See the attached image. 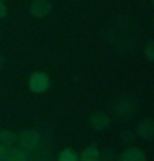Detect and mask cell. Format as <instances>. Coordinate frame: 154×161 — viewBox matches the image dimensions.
<instances>
[{
	"mask_svg": "<svg viewBox=\"0 0 154 161\" xmlns=\"http://www.w3.org/2000/svg\"><path fill=\"white\" fill-rule=\"evenodd\" d=\"M7 17V7H5L3 0H0V20H3Z\"/></svg>",
	"mask_w": 154,
	"mask_h": 161,
	"instance_id": "16",
	"label": "cell"
},
{
	"mask_svg": "<svg viewBox=\"0 0 154 161\" xmlns=\"http://www.w3.org/2000/svg\"><path fill=\"white\" fill-rule=\"evenodd\" d=\"M134 135L136 133H133V131H123V133H121V140L126 141V143H131L134 140Z\"/></svg>",
	"mask_w": 154,
	"mask_h": 161,
	"instance_id": "14",
	"label": "cell"
},
{
	"mask_svg": "<svg viewBox=\"0 0 154 161\" xmlns=\"http://www.w3.org/2000/svg\"><path fill=\"white\" fill-rule=\"evenodd\" d=\"M116 159H118V153L114 150L106 148V150L99 151V161H116Z\"/></svg>",
	"mask_w": 154,
	"mask_h": 161,
	"instance_id": "12",
	"label": "cell"
},
{
	"mask_svg": "<svg viewBox=\"0 0 154 161\" xmlns=\"http://www.w3.org/2000/svg\"><path fill=\"white\" fill-rule=\"evenodd\" d=\"M50 88V76L45 71H33L28 78V90L32 93H45Z\"/></svg>",
	"mask_w": 154,
	"mask_h": 161,
	"instance_id": "1",
	"label": "cell"
},
{
	"mask_svg": "<svg viewBox=\"0 0 154 161\" xmlns=\"http://www.w3.org/2000/svg\"><path fill=\"white\" fill-rule=\"evenodd\" d=\"M134 111H136V101L129 97H123L114 103V115L118 118L128 120L134 115Z\"/></svg>",
	"mask_w": 154,
	"mask_h": 161,
	"instance_id": "3",
	"label": "cell"
},
{
	"mask_svg": "<svg viewBox=\"0 0 154 161\" xmlns=\"http://www.w3.org/2000/svg\"><path fill=\"white\" fill-rule=\"evenodd\" d=\"M8 150H10V148L0 145V161H7V158H8Z\"/></svg>",
	"mask_w": 154,
	"mask_h": 161,
	"instance_id": "15",
	"label": "cell"
},
{
	"mask_svg": "<svg viewBox=\"0 0 154 161\" xmlns=\"http://www.w3.org/2000/svg\"><path fill=\"white\" fill-rule=\"evenodd\" d=\"M28 10H30L32 17H35V19H45L51 12V2L50 0H33Z\"/></svg>",
	"mask_w": 154,
	"mask_h": 161,
	"instance_id": "4",
	"label": "cell"
},
{
	"mask_svg": "<svg viewBox=\"0 0 154 161\" xmlns=\"http://www.w3.org/2000/svg\"><path fill=\"white\" fill-rule=\"evenodd\" d=\"M58 161H78V154H76L72 148H65V150L58 154Z\"/></svg>",
	"mask_w": 154,
	"mask_h": 161,
	"instance_id": "11",
	"label": "cell"
},
{
	"mask_svg": "<svg viewBox=\"0 0 154 161\" xmlns=\"http://www.w3.org/2000/svg\"><path fill=\"white\" fill-rule=\"evenodd\" d=\"M116 161H147L146 154L136 146H128L126 150H123V153L118 154Z\"/></svg>",
	"mask_w": 154,
	"mask_h": 161,
	"instance_id": "5",
	"label": "cell"
},
{
	"mask_svg": "<svg viewBox=\"0 0 154 161\" xmlns=\"http://www.w3.org/2000/svg\"><path fill=\"white\" fill-rule=\"evenodd\" d=\"M7 161H28V154H27V151L23 150V148H20V150H17V148H10Z\"/></svg>",
	"mask_w": 154,
	"mask_h": 161,
	"instance_id": "10",
	"label": "cell"
},
{
	"mask_svg": "<svg viewBox=\"0 0 154 161\" xmlns=\"http://www.w3.org/2000/svg\"><path fill=\"white\" fill-rule=\"evenodd\" d=\"M17 141V135L10 130H0V145L10 148L12 145H15Z\"/></svg>",
	"mask_w": 154,
	"mask_h": 161,
	"instance_id": "9",
	"label": "cell"
},
{
	"mask_svg": "<svg viewBox=\"0 0 154 161\" xmlns=\"http://www.w3.org/2000/svg\"><path fill=\"white\" fill-rule=\"evenodd\" d=\"M2 65H3V57L0 55V67H2Z\"/></svg>",
	"mask_w": 154,
	"mask_h": 161,
	"instance_id": "17",
	"label": "cell"
},
{
	"mask_svg": "<svg viewBox=\"0 0 154 161\" xmlns=\"http://www.w3.org/2000/svg\"><path fill=\"white\" fill-rule=\"evenodd\" d=\"M151 3H152V7H154V0H151Z\"/></svg>",
	"mask_w": 154,
	"mask_h": 161,
	"instance_id": "18",
	"label": "cell"
},
{
	"mask_svg": "<svg viewBox=\"0 0 154 161\" xmlns=\"http://www.w3.org/2000/svg\"><path fill=\"white\" fill-rule=\"evenodd\" d=\"M78 161H99V150L98 146H86L85 150L81 151V154L78 156Z\"/></svg>",
	"mask_w": 154,
	"mask_h": 161,
	"instance_id": "8",
	"label": "cell"
},
{
	"mask_svg": "<svg viewBox=\"0 0 154 161\" xmlns=\"http://www.w3.org/2000/svg\"><path fill=\"white\" fill-rule=\"evenodd\" d=\"M109 125H111L109 116L101 113V111H96L90 116V126L93 130H96V131H103L106 128H109Z\"/></svg>",
	"mask_w": 154,
	"mask_h": 161,
	"instance_id": "7",
	"label": "cell"
},
{
	"mask_svg": "<svg viewBox=\"0 0 154 161\" xmlns=\"http://www.w3.org/2000/svg\"><path fill=\"white\" fill-rule=\"evenodd\" d=\"M40 141H41V136L37 130H23L19 135V143L25 151H32L35 148H38Z\"/></svg>",
	"mask_w": 154,
	"mask_h": 161,
	"instance_id": "2",
	"label": "cell"
},
{
	"mask_svg": "<svg viewBox=\"0 0 154 161\" xmlns=\"http://www.w3.org/2000/svg\"><path fill=\"white\" fill-rule=\"evenodd\" d=\"M144 57L149 62H154V40H147L144 45Z\"/></svg>",
	"mask_w": 154,
	"mask_h": 161,
	"instance_id": "13",
	"label": "cell"
},
{
	"mask_svg": "<svg viewBox=\"0 0 154 161\" xmlns=\"http://www.w3.org/2000/svg\"><path fill=\"white\" fill-rule=\"evenodd\" d=\"M134 133L138 135L139 138H143V140H154V120L146 118V120L139 121V125L136 126Z\"/></svg>",
	"mask_w": 154,
	"mask_h": 161,
	"instance_id": "6",
	"label": "cell"
}]
</instances>
